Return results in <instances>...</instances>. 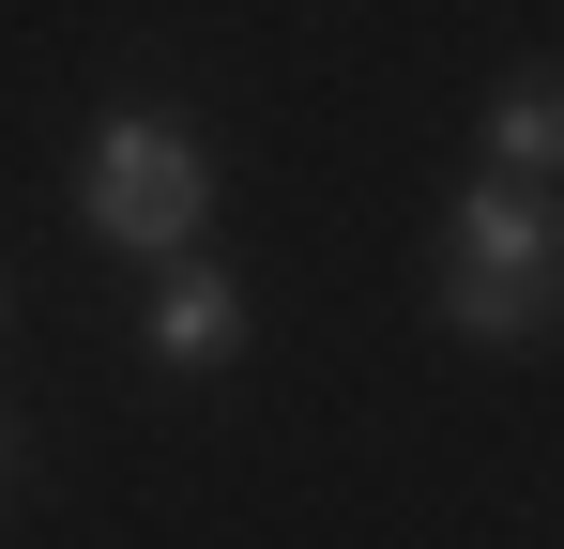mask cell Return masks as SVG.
<instances>
[{"label":"cell","instance_id":"2","mask_svg":"<svg viewBox=\"0 0 564 549\" xmlns=\"http://www.w3.org/2000/svg\"><path fill=\"white\" fill-rule=\"evenodd\" d=\"M77 214H93L107 245H138V260H184L198 229H214V153H198L184 122L122 107L93 138V169H77Z\"/></svg>","mask_w":564,"mask_h":549},{"label":"cell","instance_id":"3","mask_svg":"<svg viewBox=\"0 0 564 549\" xmlns=\"http://www.w3.org/2000/svg\"><path fill=\"white\" fill-rule=\"evenodd\" d=\"M229 352H245V290L184 245V260L153 274V366H229Z\"/></svg>","mask_w":564,"mask_h":549},{"label":"cell","instance_id":"1","mask_svg":"<svg viewBox=\"0 0 564 549\" xmlns=\"http://www.w3.org/2000/svg\"><path fill=\"white\" fill-rule=\"evenodd\" d=\"M550 305H564V214L534 198V183L488 169L458 214H443V321H458V336H488V352H519Z\"/></svg>","mask_w":564,"mask_h":549},{"label":"cell","instance_id":"4","mask_svg":"<svg viewBox=\"0 0 564 549\" xmlns=\"http://www.w3.org/2000/svg\"><path fill=\"white\" fill-rule=\"evenodd\" d=\"M488 169L503 183H550L564 169V62H534V77L488 92Z\"/></svg>","mask_w":564,"mask_h":549}]
</instances>
